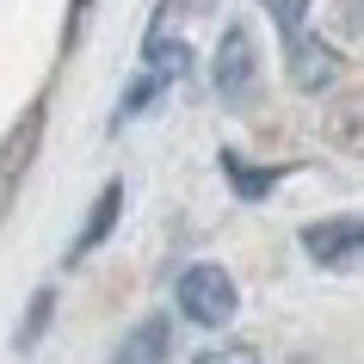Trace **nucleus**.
I'll return each mask as SVG.
<instances>
[{
  "instance_id": "8",
  "label": "nucleus",
  "mask_w": 364,
  "mask_h": 364,
  "mask_svg": "<svg viewBox=\"0 0 364 364\" xmlns=\"http://www.w3.org/2000/svg\"><path fill=\"white\" fill-rule=\"evenodd\" d=\"M223 173H229V186H235V198L241 204H253V198H266L278 179H284V167H247L235 149H223Z\"/></svg>"
},
{
  "instance_id": "4",
  "label": "nucleus",
  "mask_w": 364,
  "mask_h": 364,
  "mask_svg": "<svg viewBox=\"0 0 364 364\" xmlns=\"http://www.w3.org/2000/svg\"><path fill=\"white\" fill-rule=\"evenodd\" d=\"M247 87H253V38L241 25H229V31H223V56H216V93L223 99H247Z\"/></svg>"
},
{
  "instance_id": "6",
  "label": "nucleus",
  "mask_w": 364,
  "mask_h": 364,
  "mask_svg": "<svg viewBox=\"0 0 364 364\" xmlns=\"http://www.w3.org/2000/svg\"><path fill=\"white\" fill-rule=\"evenodd\" d=\"M117 210H124V186L112 179V186H105V192L93 198V210H87V229L75 235V247H68V259H87V253H93L99 241H105V235L117 229Z\"/></svg>"
},
{
  "instance_id": "2",
  "label": "nucleus",
  "mask_w": 364,
  "mask_h": 364,
  "mask_svg": "<svg viewBox=\"0 0 364 364\" xmlns=\"http://www.w3.org/2000/svg\"><path fill=\"white\" fill-rule=\"evenodd\" d=\"M340 50L321 38H303V31H284V75L296 93H327L333 80H340Z\"/></svg>"
},
{
  "instance_id": "9",
  "label": "nucleus",
  "mask_w": 364,
  "mask_h": 364,
  "mask_svg": "<svg viewBox=\"0 0 364 364\" xmlns=\"http://www.w3.org/2000/svg\"><path fill=\"white\" fill-rule=\"evenodd\" d=\"M327 142L346 154H364V99H346L327 112Z\"/></svg>"
},
{
  "instance_id": "12",
  "label": "nucleus",
  "mask_w": 364,
  "mask_h": 364,
  "mask_svg": "<svg viewBox=\"0 0 364 364\" xmlns=\"http://www.w3.org/2000/svg\"><path fill=\"white\" fill-rule=\"evenodd\" d=\"M192 364H259V352H253V346H210V352H198Z\"/></svg>"
},
{
  "instance_id": "11",
  "label": "nucleus",
  "mask_w": 364,
  "mask_h": 364,
  "mask_svg": "<svg viewBox=\"0 0 364 364\" xmlns=\"http://www.w3.org/2000/svg\"><path fill=\"white\" fill-rule=\"evenodd\" d=\"M50 315H56V290H38V296H31V315H25V327H19V352H31V346L43 340Z\"/></svg>"
},
{
  "instance_id": "1",
  "label": "nucleus",
  "mask_w": 364,
  "mask_h": 364,
  "mask_svg": "<svg viewBox=\"0 0 364 364\" xmlns=\"http://www.w3.org/2000/svg\"><path fill=\"white\" fill-rule=\"evenodd\" d=\"M235 278L223 266H186L179 272V315L186 321H198V327H223L235 315Z\"/></svg>"
},
{
  "instance_id": "7",
  "label": "nucleus",
  "mask_w": 364,
  "mask_h": 364,
  "mask_svg": "<svg viewBox=\"0 0 364 364\" xmlns=\"http://www.w3.org/2000/svg\"><path fill=\"white\" fill-rule=\"evenodd\" d=\"M167 346H173V327L161 321V315H149V321L136 327L130 340L117 346V358H112V364H161V358H167Z\"/></svg>"
},
{
  "instance_id": "14",
  "label": "nucleus",
  "mask_w": 364,
  "mask_h": 364,
  "mask_svg": "<svg viewBox=\"0 0 364 364\" xmlns=\"http://www.w3.org/2000/svg\"><path fill=\"white\" fill-rule=\"evenodd\" d=\"M87 6H93V0H75V6H68V31H62V43H75V38H80V25H87Z\"/></svg>"
},
{
  "instance_id": "3",
  "label": "nucleus",
  "mask_w": 364,
  "mask_h": 364,
  "mask_svg": "<svg viewBox=\"0 0 364 364\" xmlns=\"http://www.w3.org/2000/svg\"><path fill=\"white\" fill-rule=\"evenodd\" d=\"M303 247L321 259V266H346L364 253V216H327V223H309Z\"/></svg>"
},
{
  "instance_id": "5",
  "label": "nucleus",
  "mask_w": 364,
  "mask_h": 364,
  "mask_svg": "<svg viewBox=\"0 0 364 364\" xmlns=\"http://www.w3.org/2000/svg\"><path fill=\"white\" fill-rule=\"evenodd\" d=\"M38 136H43V99H38V105H25V117L13 124L6 149H0V179H6V186H13V179L31 167V154H38Z\"/></svg>"
},
{
  "instance_id": "13",
  "label": "nucleus",
  "mask_w": 364,
  "mask_h": 364,
  "mask_svg": "<svg viewBox=\"0 0 364 364\" xmlns=\"http://www.w3.org/2000/svg\"><path fill=\"white\" fill-rule=\"evenodd\" d=\"M259 6L272 13L278 31H303V6H309V0H259Z\"/></svg>"
},
{
  "instance_id": "10",
  "label": "nucleus",
  "mask_w": 364,
  "mask_h": 364,
  "mask_svg": "<svg viewBox=\"0 0 364 364\" xmlns=\"http://www.w3.org/2000/svg\"><path fill=\"white\" fill-rule=\"evenodd\" d=\"M161 87H167V80H161V75H154V68H149V75H142V80H136V87H130V93H124V105H117V117H112V124H117V130H124L130 117H142V112H149V99H161Z\"/></svg>"
}]
</instances>
